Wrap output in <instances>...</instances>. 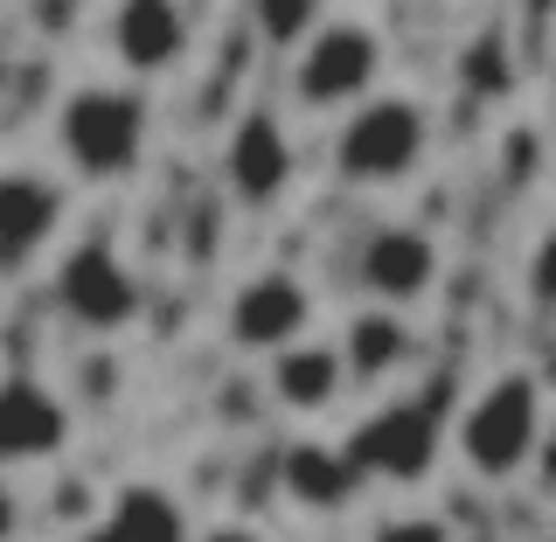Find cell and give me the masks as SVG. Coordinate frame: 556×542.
<instances>
[{"label": "cell", "mask_w": 556, "mask_h": 542, "mask_svg": "<svg viewBox=\"0 0 556 542\" xmlns=\"http://www.w3.org/2000/svg\"><path fill=\"white\" fill-rule=\"evenodd\" d=\"M49 272H56V306H63V320L84 327V335H98V341L132 335L139 313H147V286H139V272H132L104 237L63 243V257H56Z\"/></svg>", "instance_id": "8992f818"}, {"label": "cell", "mask_w": 556, "mask_h": 542, "mask_svg": "<svg viewBox=\"0 0 556 542\" xmlns=\"http://www.w3.org/2000/svg\"><path fill=\"white\" fill-rule=\"evenodd\" d=\"M216 174H223V188H230V202L271 209V202L292 196V181H300V139H292V126L271 112V104H251V112H237L230 133H223Z\"/></svg>", "instance_id": "8fae6325"}, {"label": "cell", "mask_w": 556, "mask_h": 542, "mask_svg": "<svg viewBox=\"0 0 556 542\" xmlns=\"http://www.w3.org/2000/svg\"><path fill=\"white\" fill-rule=\"evenodd\" d=\"M521 292H529V306L556 313V230H543L529 243V257H521Z\"/></svg>", "instance_id": "d6986e66"}, {"label": "cell", "mask_w": 556, "mask_h": 542, "mask_svg": "<svg viewBox=\"0 0 556 542\" xmlns=\"http://www.w3.org/2000/svg\"><path fill=\"white\" fill-rule=\"evenodd\" d=\"M195 542H271L257 521H237V515H223V521H202L195 529Z\"/></svg>", "instance_id": "44dd1931"}, {"label": "cell", "mask_w": 556, "mask_h": 542, "mask_svg": "<svg viewBox=\"0 0 556 542\" xmlns=\"http://www.w3.org/2000/svg\"><path fill=\"white\" fill-rule=\"evenodd\" d=\"M445 286V243L425 223H376L355 243V292L382 313H425Z\"/></svg>", "instance_id": "52a82bcc"}, {"label": "cell", "mask_w": 556, "mask_h": 542, "mask_svg": "<svg viewBox=\"0 0 556 542\" xmlns=\"http://www.w3.org/2000/svg\"><path fill=\"white\" fill-rule=\"evenodd\" d=\"M529 480H535V494H549V501H556V411H549V425H543V445H535Z\"/></svg>", "instance_id": "ffe728a7"}, {"label": "cell", "mask_w": 556, "mask_h": 542, "mask_svg": "<svg viewBox=\"0 0 556 542\" xmlns=\"http://www.w3.org/2000/svg\"><path fill=\"white\" fill-rule=\"evenodd\" d=\"M348 466H355V480H425V466L445 452V425L431 417L425 404H382L376 417H362L355 431H348Z\"/></svg>", "instance_id": "7c38bea8"}, {"label": "cell", "mask_w": 556, "mask_h": 542, "mask_svg": "<svg viewBox=\"0 0 556 542\" xmlns=\"http://www.w3.org/2000/svg\"><path fill=\"white\" fill-rule=\"evenodd\" d=\"M341 355H348V382H355V390H382V382L417 369L425 341H417V327L404 320V313L362 306L355 320H348V335H341Z\"/></svg>", "instance_id": "5bb4252c"}, {"label": "cell", "mask_w": 556, "mask_h": 542, "mask_svg": "<svg viewBox=\"0 0 556 542\" xmlns=\"http://www.w3.org/2000/svg\"><path fill=\"white\" fill-rule=\"evenodd\" d=\"M22 529H28V501H22L14 480H0V542H14Z\"/></svg>", "instance_id": "7402d4cb"}, {"label": "cell", "mask_w": 556, "mask_h": 542, "mask_svg": "<svg viewBox=\"0 0 556 542\" xmlns=\"http://www.w3.org/2000/svg\"><path fill=\"white\" fill-rule=\"evenodd\" d=\"M104 529H112L118 542H195V508H188L174 487L161 480H118L112 494H104Z\"/></svg>", "instance_id": "9a60e30c"}, {"label": "cell", "mask_w": 556, "mask_h": 542, "mask_svg": "<svg viewBox=\"0 0 556 542\" xmlns=\"http://www.w3.org/2000/svg\"><path fill=\"white\" fill-rule=\"evenodd\" d=\"M265 404L278 417H292V425H327L341 404H348V355H341V341H300V348H286V355H271L265 362Z\"/></svg>", "instance_id": "4fadbf2b"}, {"label": "cell", "mask_w": 556, "mask_h": 542, "mask_svg": "<svg viewBox=\"0 0 556 542\" xmlns=\"http://www.w3.org/2000/svg\"><path fill=\"white\" fill-rule=\"evenodd\" d=\"M320 14H327V8H313V0H257V8H243V22L265 35L271 49H286V56H292V49H300L306 35L320 28Z\"/></svg>", "instance_id": "e0dca14e"}, {"label": "cell", "mask_w": 556, "mask_h": 542, "mask_svg": "<svg viewBox=\"0 0 556 542\" xmlns=\"http://www.w3.org/2000/svg\"><path fill=\"white\" fill-rule=\"evenodd\" d=\"M382 77H390V35L348 8H327L320 28L286 56V98L306 118H348L355 104L390 91Z\"/></svg>", "instance_id": "3957f363"}, {"label": "cell", "mask_w": 556, "mask_h": 542, "mask_svg": "<svg viewBox=\"0 0 556 542\" xmlns=\"http://www.w3.org/2000/svg\"><path fill=\"white\" fill-rule=\"evenodd\" d=\"M77 188L56 167H0V278H28L63 257Z\"/></svg>", "instance_id": "5b68a950"}, {"label": "cell", "mask_w": 556, "mask_h": 542, "mask_svg": "<svg viewBox=\"0 0 556 542\" xmlns=\"http://www.w3.org/2000/svg\"><path fill=\"white\" fill-rule=\"evenodd\" d=\"M543 91H549V104H556V49H549V63H543Z\"/></svg>", "instance_id": "cb8c5ba5"}, {"label": "cell", "mask_w": 556, "mask_h": 542, "mask_svg": "<svg viewBox=\"0 0 556 542\" xmlns=\"http://www.w3.org/2000/svg\"><path fill=\"white\" fill-rule=\"evenodd\" d=\"M362 542H459V535H452V521L431 515V508H382Z\"/></svg>", "instance_id": "ac0fdd59"}, {"label": "cell", "mask_w": 556, "mask_h": 542, "mask_svg": "<svg viewBox=\"0 0 556 542\" xmlns=\"http://www.w3.org/2000/svg\"><path fill=\"white\" fill-rule=\"evenodd\" d=\"M77 542H118V535H112V529H104V521H91V529H84Z\"/></svg>", "instance_id": "603a6c76"}, {"label": "cell", "mask_w": 556, "mask_h": 542, "mask_svg": "<svg viewBox=\"0 0 556 542\" xmlns=\"http://www.w3.org/2000/svg\"><path fill=\"white\" fill-rule=\"evenodd\" d=\"M431 104L417 91H376L369 104H355L348 118H334L327 133V167H334L341 188H362V196H390L425 174L431 161Z\"/></svg>", "instance_id": "277c9868"}, {"label": "cell", "mask_w": 556, "mask_h": 542, "mask_svg": "<svg viewBox=\"0 0 556 542\" xmlns=\"http://www.w3.org/2000/svg\"><path fill=\"white\" fill-rule=\"evenodd\" d=\"M104 49H112L118 77L139 84V91L167 84L202 49L195 8H174V0H118V8H104Z\"/></svg>", "instance_id": "9c48e42d"}, {"label": "cell", "mask_w": 556, "mask_h": 542, "mask_svg": "<svg viewBox=\"0 0 556 542\" xmlns=\"http://www.w3.org/2000/svg\"><path fill=\"white\" fill-rule=\"evenodd\" d=\"M549 411L556 404H549V390H543L535 369H494L459 411H452L445 452L459 459L466 480L515 487V480H529V466H535V445H543Z\"/></svg>", "instance_id": "7a4b0ae2"}, {"label": "cell", "mask_w": 556, "mask_h": 542, "mask_svg": "<svg viewBox=\"0 0 556 542\" xmlns=\"http://www.w3.org/2000/svg\"><path fill=\"white\" fill-rule=\"evenodd\" d=\"M286 494H292V508H306V515H334L341 501L355 494V466H348L341 445L300 439V445H286Z\"/></svg>", "instance_id": "2e32d148"}, {"label": "cell", "mask_w": 556, "mask_h": 542, "mask_svg": "<svg viewBox=\"0 0 556 542\" xmlns=\"http://www.w3.org/2000/svg\"><path fill=\"white\" fill-rule=\"evenodd\" d=\"M70 439H77V411H70V396L56 382H42L28 369L0 376V480L56 466L70 452Z\"/></svg>", "instance_id": "30bf717a"}, {"label": "cell", "mask_w": 556, "mask_h": 542, "mask_svg": "<svg viewBox=\"0 0 556 542\" xmlns=\"http://www.w3.org/2000/svg\"><path fill=\"white\" fill-rule=\"evenodd\" d=\"M49 147L70 188H126L153 153V98L126 77H84L49 112Z\"/></svg>", "instance_id": "6da1fadb"}, {"label": "cell", "mask_w": 556, "mask_h": 542, "mask_svg": "<svg viewBox=\"0 0 556 542\" xmlns=\"http://www.w3.org/2000/svg\"><path fill=\"white\" fill-rule=\"evenodd\" d=\"M313 320H320V300H313V286L300 272H251L223 300V341L257 362L313 341Z\"/></svg>", "instance_id": "ba28073f"}]
</instances>
